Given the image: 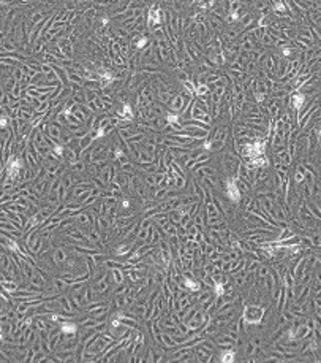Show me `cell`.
<instances>
[{
	"instance_id": "6da1fadb",
	"label": "cell",
	"mask_w": 321,
	"mask_h": 363,
	"mask_svg": "<svg viewBox=\"0 0 321 363\" xmlns=\"http://www.w3.org/2000/svg\"><path fill=\"white\" fill-rule=\"evenodd\" d=\"M226 195H228L233 201H237V200L241 198L239 189H237V184H236V181H233V179H228V181H226Z\"/></svg>"
},
{
	"instance_id": "7a4b0ae2",
	"label": "cell",
	"mask_w": 321,
	"mask_h": 363,
	"mask_svg": "<svg viewBox=\"0 0 321 363\" xmlns=\"http://www.w3.org/2000/svg\"><path fill=\"white\" fill-rule=\"evenodd\" d=\"M21 170V160L19 159H14L13 160V163L8 165V176L10 178H16L17 173H19Z\"/></svg>"
},
{
	"instance_id": "3957f363",
	"label": "cell",
	"mask_w": 321,
	"mask_h": 363,
	"mask_svg": "<svg viewBox=\"0 0 321 363\" xmlns=\"http://www.w3.org/2000/svg\"><path fill=\"white\" fill-rule=\"evenodd\" d=\"M304 102H305V95L304 94H294V97H293V106H294L297 111L304 106Z\"/></svg>"
},
{
	"instance_id": "277c9868",
	"label": "cell",
	"mask_w": 321,
	"mask_h": 363,
	"mask_svg": "<svg viewBox=\"0 0 321 363\" xmlns=\"http://www.w3.org/2000/svg\"><path fill=\"white\" fill-rule=\"evenodd\" d=\"M160 13L158 10H150L149 11V24H158L160 22Z\"/></svg>"
},
{
	"instance_id": "5b68a950",
	"label": "cell",
	"mask_w": 321,
	"mask_h": 363,
	"mask_svg": "<svg viewBox=\"0 0 321 363\" xmlns=\"http://www.w3.org/2000/svg\"><path fill=\"white\" fill-rule=\"evenodd\" d=\"M62 330H63V333H75L76 327L73 324H62Z\"/></svg>"
},
{
	"instance_id": "8992f818",
	"label": "cell",
	"mask_w": 321,
	"mask_h": 363,
	"mask_svg": "<svg viewBox=\"0 0 321 363\" xmlns=\"http://www.w3.org/2000/svg\"><path fill=\"white\" fill-rule=\"evenodd\" d=\"M166 121L171 122V124H176V122H179V116L177 114H172V113H168L166 114Z\"/></svg>"
},
{
	"instance_id": "52a82bcc",
	"label": "cell",
	"mask_w": 321,
	"mask_h": 363,
	"mask_svg": "<svg viewBox=\"0 0 321 363\" xmlns=\"http://www.w3.org/2000/svg\"><path fill=\"white\" fill-rule=\"evenodd\" d=\"M274 10H275V11H285L286 7H285V3H283V2H275Z\"/></svg>"
},
{
	"instance_id": "ba28073f",
	"label": "cell",
	"mask_w": 321,
	"mask_h": 363,
	"mask_svg": "<svg viewBox=\"0 0 321 363\" xmlns=\"http://www.w3.org/2000/svg\"><path fill=\"white\" fill-rule=\"evenodd\" d=\"M146 43H147V38H146V36H143V38H139V41H136V48H138V49L144 48Z\"/></svg>"
},
{
	"instance_id": "9c48e42d",
	"label": "cell",
	"mask_w": 321,
	"mask_h": 363,
	"mask_svg": "<svg viewBox=\"0 0 321 363\" xmlns=\"http://www.w3.org/2000/svg\"><path fill=\"white\" fill-rule=\"evenodd\" d=\"M222 360L223 362H233V352H226L222 355Z\"/></svg>"
},
{
	"instance_id": "30bf717a",
	"label": "cell",
	"mask_w": 321,
	"mask_h": 363,
	"mask_svg": "<svg viewBox=\"0 0 321 363\" xmlns=\"http://www.w3.org/2000/svg\"><path fill=\"white\" fill-rule=\"evenodd\" d=\"M123 111H125V114H127L125 117L131 119V108H130V105H123Z\"/></svg>"
},
{
	"instance_id": "8fae6325",
	"label": "cell",
	"mask_w": 321,
	"mask_h": 363,
	"mask_svg": "<svg viewBox=\"0 0 321 363\" xmlns=\"http://www.w3.org/2000/svg\"><path fill=\"white\" fill-rule=\"evenodd\" d=\"M7 124H8V121H7L5 117H0V127H5Z\"/></svg>"
},
{
	"instance_id": "7c38bea8",
	"label": "cell",
	"mask_w": 321,
	"mask_h": 363,
	"mask_svg": "<svg viewBox=\"0 0 321 363\" xmlns=\"http://www.w3.org/2000/svg\"><path fill=\"white\" fill-rule=\"evenodd\" d=\"M198 94H201V95H203V94H206V87H204V86L198 87Z\"/></svg>"
},
{
	"instance_id": "4fadbf2b",
	"label": "cell",
	"mask_w": 321,
	"mask_h": 363,
	"mask_svg": "<svg viewBox=\"0 0 321 363\" xmlns=\"http://www.w3.org/2000/svg\"><path fill=\"white\" fill-rule=\"evenodd\" d=\"M291 54V49H283V56H290Z\"/></svg>"
},
{
	"instance_id": "5bb4252c",
	"label": "cell",
	"mask_w": 321,
	"mask_h": 363,
	"mask_svg": "<svg viewBox=\"0 0 321 363\" xmlns=\"http://www.w3.org/2000/svg\"><path fill=\"white\" fill-rule=\"evenodd\" d=\"M256 98H258V100H263V98H264V95H261V94H256Z\"/></svg>"
},
{
	"instance_id": "9a60e30c",
	"label": "cell",
	"mask_w": 321,
	"mask_h": 363,
	"mask_svg": "<svg viewBox=\"0 0 321 363\" xmlns=\"http://www.w3.org/2000/svg\"><path fill=\"white\" fill-rule=\"evenodd\" d=\"M108 21H109V19H108V16H104V17H103V19H101V22H103V24H106V22H108Z\"/></svg>"
}]
</instances>
